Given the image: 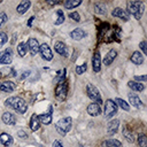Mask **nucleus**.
Wrapping results in <instances>:
<instances>
[{
    "mask_svg": "<svg viewBox=\"0 0 147 147\" xmlns=\"http://www.w3.org/2000/svg\"><path fill=\"white\" fill-rule=\"evenodd\" d=\"M5 105L7 107H11L16 113L18 114H24L28 110V103L25 102L24 99L20 96H10L6 100Z\"/></svg>",
    "mask_w": 147,
    "mask_h": 147,
    "instance_id": "f257e3e1",
    "label": "nucleus"
},
{
    "mask_svg": "<svg viewBox=\"0 0 147 147\" xmlns=\"http://www.w3.org/2000/svg\"><path fill=\"white\" fill-rule=\"evenodd\" d=\"M126 7H127V14H132L134 15L136 20H140L144 10H145V5L142 1H127L126 2Z\"/></svg>",
    "mask_w": 147,
    "mask_h": 147,
    "instance_id": "f03ea898",
    "label": "nucleus"
},
{
    "mask_svg": "<svg viewBox=\"0 0 147 147\" xmlns=\"http://www.w3.org/2000/svg\"><path fill=\"white\" fill-rule=\"evenodd\" d=\"M71 126H72V119H71V117L61 118L60 121H57L55 123V129H56V131L61 136H65L71 130Z\"/></svg>",
    "mask_w": 147,
    "mask_h": 147,
    "instance_id": "7ed1b4c3",
    "label": "nucleus"
},
{
    "mask_svg": "<svg viewBox=\"0 0 147 147\" xmlns=\"http://www.w3.org/2000/svg\"><path fill=\"white\" fill-rule=\"evenodd\" d=\"M86 94H87V96H88L92 101H94L95 103H98V105L102 103V99H101L100 92H99V90H98L93 84L88 83V84L86 85Z\"/></svg>",
    "mask_w": 147,
    "mask_h": 147,
    "instance_id": "20e7f679",
    "label": "nucleus"
},
{
    "mask_svg": "<svg viewBox=\"0 0 147 147\" xmlns=\"http://www.w3.org/2000/svg\"><path fill=\"white\" fill-rule=\"evenodd\" d=\"M67 92H68V87L64 80H59L56 87H55V98L59 101H64L67 98Z\"/></svg>",
    "mask_w": 147,
    "mask_h": 147,
    "instance_id": "39448f33",
    "label": "nucleus"
},
{
    "mask_svg": "<svg viewBox=\"0 0 147 147\" xmlns=\"http://www.w3.org/2000/svg\"><path fill=\"white\" fill-rule=\"evenodd\" d=\"M116 113H117V106L115 101L111 99H108L105 103V117L107 119H110Z\"/></svg>",
    "mask_w": 147,
    "mask_h": 147,
    "instance_id": "423d86ee",
    "label": "nucleus"
},
{
    "mask_svg": "<svg viewBox=\"0 0 147 147\" xmlns=\"http://www.w3.org/2000/svg\"><path fill=\"white\" fill-rule=\"evenodd\" d=\"M11 61H13V51L10 47L0 52V64H9Z\"/></svg>",
    "mask_w": 147,
    "mask_h": 147,
    "instance_id": "0eeeda50",
    "label": "nucleus"
},
{
    "mask_svg": "<svg viewBox=\"0 0 147 147\" xmlns=\"http://www.w3.org/2000/svg\"><path fill=\"white\" fill-rule=\"evenodd\" d=\"M39 46L40 45H39L38 40L34 39V38H30L26 42V47L29 48L32 56H34V55H37V53H39Z\"/></svg>",
    "mask_w": 147,
    "mask_h": 147,
    "instance_id": "6e6552de",
    "label": "nucleus"
},
{
    "mask_svg": "<svg viewBox=\"0 0 147 147\" xmlns=\"http://www.w3.org/2000/svg\"><path fill=\"white\" fill-rule=\"evenodd\" d=\"M39 53L41 54L42 59L46 60V61H51L53 59V54H52V51L49 48V46L47 44H42L39 46Z\"/></svg>",
    "mask_w": 147,
    "mask_h": 147,
    "instance_id": "1a4fd4ad",
    "label": "nucleus"
},
{
    "mask_svg": "<svg viewBox=\"0 0 147 147\" xmlns=\"http://www.w3.org/2000/svg\"><path fill=\"white\" fill-rule=\"evenodd\" d=\"M119 124H121L119 119H110L107 124V133L108 134H115L118 131Z\"/></svg>",
    "mask_w": 147,
    "mask_h": 147,
    "instance_id": "9d476101",
    "label": "nucleus"
},
{
    "mask_svg": "<svg viewBox=\"0 0 147 147\" xmlns=\"http://www.w3.org/2000/svg\"><path fill=\"white\" fill-rule=\"evenodd\" d=\"M87 114L88 115H91L92 117H95V116H99L100 114H101V107H100V105H98V103H95V102H92V103H90L88 106H87Z\"/></svg>",
    "mask_w": 147,
    "mask_h": 147,
    "instance_id": "9b49d317",
    "label": "nucleus"
},
{
    "mask_svg": "<svg viewBox=\"0 0 147 147\" xmlns=\"http://www.w3.org/2000/svg\"><path fill=\"white\" fill-rule=\"evenodd\" d=\"M111 15L115 16V17H118V18H122L123 21H129L130 20V15L126 13L125 9H122V8H115L113 11H111Z\"/></svg>",
    "mask_w": 147,
    "mask_h": 147,
    "instance_id": "f8f14e48",
    "label": "nucleus"
},
{
    "mask_svg": "<svg viewBox=\"0 0 147 147\" xmlns=\"http://www.w3.org/2000/svg\"><path fill=\"white\" fill-rule=\"evenodd\" d=\"M54 49H55V52L57 54H60L62 56H67L68 55V48H67L65 44L62 42V41H56L54 44Z\"/></svg>",
    "mask_w": 147,
    "mask_h": 147,
    "instance_id": "ddd939ff",
    "label": "nucleus"
},
{
    "mask_svg": "<svg viewBox=\"0 0 147 147\" xmlns=\"http://www.w3.org/2000/svg\"><path fill=\"white\" fill-rule=\"evenodd\" d=\"M92 67H93L94 72H99L101 70V56L99 52H95L92 57Z\"/></svg>",
    "mask_w": 147,
    "mask_h": 147,
    "instance_id": "4468645a",
    "label": "nucleus"
},
{
    "mask_svg": "<svg viewBox=\"0 0 147 147\" xmlns=\"http://www.w3.org/2000/svg\"><path fill=\"white\" fill-rule=\"evenodd\" d=\"M14 90H15V84L10 80H6L0 84V91L3 93H10L14 92Z\"/></svg>",
    "mask_w": 147,
    "mask_h": 147,
    "instance_id": "2eb2a0df",
    "label": "nucleus"
},
{
    "mask_svg": "<svg viewBox=\"0 0 147 147\" xmlns=\"http://www.w3.org/2000/svg\"><path fill=\"white\" fill-rule=\"evenodd\" d=\"M127 96H129L130 103H131L133 107H136V108H141V107H142V101L140 100V98H139L136 93H129Z\"/></svg>",
    "mask_w": 147,
    "mask_h": 147,
    "instance_id": "dca6fc26",
    "label": "nucleus"
},
{
    "mask_svg": "<svg viewBox=\"0 0 147 147\" xmlns=\"http://www.w3.org/2000/svg\"><path fill=\"white\" fill-rule=\"evenodd\" d=\"M1 119H2V122H3L6 125H14V124L16 123V118H15V116H14L11 113H9V111L3 113Z\"/></svg>",
    "mask_w": 147,
    "mask_h": 147,
    "instance_id": "f3484780",
    "label": "nucleus"
},
{
    "mask_svg": "<svg viewBox=\"0 0 147 147\" xmlns=\"http://www.w3.org/2000/svg\"><path fill=\"white\" fill-rule=\"evenodd\" d=\"M116 56H117V51H116V49H110V51L107 53V55L105 56V59H103V64H105V65L111 64V63L114 62V60L116 59Z\"/></svg>",
    "mask_w": 147,
    "mask_h": 147,
    "instance_id": "a211bd4d",
    "label": "nucleus"
},
{
    "mask_svg": "<svg viewBox=\"0 0 147 147\" xmlns=\"http://www.w3.org/2000/svg\"><path fill=\"white\" fill-rule=\"evenodd\" d=\"M70 37L72 39H75V40H80L84 37H86V32L83 29H80V28H76L75 30H72L70 32Z\"/></svg>",
    "mask_w": 147,
    "mask_h": 147,
    "instance_id": "6ab92c4d",
    "label": "nucleus"
},
{
    "mask_svg": "<svg viewBox=\"0 0 147 147\" xmlns=\"http://www.w3.org/2000/svg\"><path fill=\"white\" fill-rule=\"evenodd\" d=\"M38 119H39V122L42 123V124H46V125L51 124V122H52V106L49 107V111L46 113V114L39 115V116H38Z\"/></svg>",
    "mask_w": 147,
    "mask_h": 147,
    "instance_id": "aec40b11",
    "label": "nucleus"
},
{
    "mask_svg": "<svg viewBox=\"0 0 147 147\" xmlns=\"http://www.w3.org/2000/svg\"><path fill=\"white\" fill-rule=\"evenodd\" d=\"M40 122H39V119H38V116L36 115V114H32V116H31V118H30V129H31V131H38L39 129H40Z\"/></svg>",
    "mask_w": 147,
    "mask_h": 147,
    "instance_id": "412c9836",
    "label": "nucleus"
},
{
    "mask_svg": "<svg viewBox=\"0 0 147 147\" xmlns=\"http://www.w3.org/2000/svg\"><path fill=\"white\" fill-rule=\"evenodd\" d=\"M13 142H14V140H13V137H11L10 134L5 133V132L0 134V144H1V145L8 147V146H10Z\"/></svg>",
    "mask_w": 147,
    "mask_h": 147,
    "instance_id": "4be33fe9",
    "label": "nucleus"
},
{
    "mask_svg": "<svg viewBox=\"0 0 147 147\" xmlns=\"http://www.w3.org/2000/svg\"><path fill=\"white\" fill-rule=\"evenodd\" d=\"M131 62L132 63H134V64H137V65H140V64H142V62H144V55L140 53V52H138V51H136V52H133V54L131 55Z\"/></svg>",
    "mask_w": 147,
    "mask_h": 147,
    "instance_id": "5701e85b",
    "label": "nucleus"
},
{
    "mask_svg": "<svg viewBox=\"0 0 147 147\" xmlns=\"http://www.w3.org/2000/svg\"><path fill=\"white\" fill-rule=\"evenodd\" d=\"M30 6H31V2H30L29 0L21 1V2L18 3V6L16 7V11H17L18 14H24V13L30 8Z\"/></svg>",
    "mask_w": 147,
    "mask_h": 147,
    "instance_id": "b1692460",
    "label": "nucleus"
},
{
    "mask_svg": "<svg viewBox=\"0 0 147 147\" xmlns=\"http://www.w3.org/2000/svg\"><path fill=\"white\" fill-rule=\"evenodd\" d=\"M101 147H123L122 142L116 139H107L101 144Z\"/></svg>",
    "mask_w": 147,
    "mask_h": 147,
    "instance_id": "393cba45",
    "label": "nucleus"
},
{
    "mask_svg": "<svg viewBox=\"0 0 147 147\" xmlns=\"http://www.w3.org/2000/svg\"><path fill=\"white\" fill-rule=\"evenodd\" d=\"M94 11L98 15L105 16V15H107V7H106V5L103 2H96L94 5Z\"/></svg>",
    "mask_w": 147,
    "mask_h": 147,
    "instance_id": "a878e982",
    "label": "nucleus"
},
{
    "mask_svg": "<svg viewBox=\"0 0 147 147\" xmlns=\"http://www.w3.org/2000/svg\"><path fill=\"white\" fill-rule=\"evenodd\" d=\"M127 85H129V87H130L132 91H134V92H142V91H144V88H145L144 84L138 83V82H134V80L129 82V83H127Z\"/></svg>",
    "mask_w": 147,
    "mask_h": 147,
    "instance_id": "bb28decb",
    "label": "nucleus"
},
{
    "mask_svg": "<svg viewBox=\"0 0 147 147\" xmlns=\"http://www.w3.org/2000/svg\"><path fill=\"white\" fill-rule=\"evenodd\" d=\"M115 103H116V106H118L119 108H122V109L125 110V111H129V110H130V105H129L125 100H123V99H121V98H117V99L115 100Z\"/></svg>",
    "mask_w": 147,
    "mask_h": 147,
    "instance_id": "cd10ccee",
    "label": "nucleus"
},
{
    "mask_svg": "<svg viewBox=\"0 0 147 147\" xmlns=\"http://www.w3.org/2000/svg\"><path fill=\"white\" fill-rule=\"evenodd\" d=\"M80 3H82L80 0H68L64 2V8L65 9H74L77 6H79Z\"/></svg>",
    "mask_w": 147,
    "mask_h": 147,
    "instance_id": "c85d7f7f",
    "label": "nucleus"
},
{
    "mask_svg": "<svg viewBox=\"0 0 147 147\" xmlns=\"http://www.w3.org/2000/svg\"><path fill=\"white\" fill-rule=\"evenodd\" d=\"M16 48H17V53H18V55H20L21 57H24L25 54H26V51H28L26 44H25V42H20V44L17 45Z\"/></svg>",
    "mask_w": 147,
    "mask_h": 147,
    "instance_id": "c756f323",
    "label": "nucleus"
},
{
    "mask_svg": "<svg viewBox=\"0 0 147 147\" xmlns=\"http://www.w3.org/2000/svg\"><path fill=\"white\" fill-rule=\"evenodd\" d=\"M123 136H124V138L129 141V142H133L134 141V136H133V133L127 129V127H124L123 129Z\"/></svg>",
    "mask_w": 147,
    "mask_h": 147,
    "instance_id": "7c9ffc66",
    "label": "nucleus"
},
{
    "mask_svg": "<svg viewBox=\"0 0 147 147\" xmlns=\"http://www.w3.org/2000/svg\"><path fill=\"white\" fill-rule=\"evenodd\" d=\"M56 15H57V17H56V20H55V24H56V25H60V24H62V23L64 22V14H63V11H62L61 9H57Z\"/></svg>",
    "mask_w": 147,
    "mask_h": 147,
    "instance_id": "2f4dec72",
    "label": "nucleus"
},
{
    "mask_svg": "<svg viewBox=\"0 0 147 147\" xmlns=\"http://www.w3.org/2000/svg\"><path fill=\"white\" fill-rule=\"evenodd\" d=\"M138 145L140 147H147V138L145 134H140L138 137Z\"/></svg>",
    "mask_w": 147,
    "mask_h": 147,
    "instance_id": "473e14b6",
    "label": "nucleus"
},
{
    "mask_svg": "<svg viewBox=\"0 0 147 147\" xmlns=\"http://www.w3.org/2000/svg\"><path fill=\"white\" fill-rule=\"evenodd\" d=\"M86 69H87V65H86V64L77 65V67H76V74H77V75H82V74H84V72L86 71Z\"/></svg>",
    "mask_w": 147,
    "mask_h": 147,
    "instance_id": "72a5a7b5",
    "label": "nucleus"
},
{
    "mask_svg": "<svg viewBox=\"0 0 147 147\" xmlns=\"http://www.w3.org/2000/svg\"><path fill=\"white\" fill-rule=\"evenodd\" d=\"M8 40V37H7V33L6 32H0V47L3 46Z\"/></svg>",
    "mask_w": 147,
    "mask_h": 147,
    "instance_id": "f704fd0d",
    "label": "nucleus"
},
{
    "mask_svg": "<svg viewBox=\"0 0 147 147\" xmlns=\"http://www.w3.org/2000/svg\"><path fill=\"white\" fill-rule=\"evenodd\" d=\"M69 17H70L71 20H74L75 22H79V21H80V16H79V14H78L77 11H71V13L69 14Z\"/></svg>",
    "mask_w": 147,
    "mask_h": 147,
    "instance_id": "c9c22d12",
    "label": "nucleus"
},
{
    "mask_svg": "<svg viewBox=\"0 0 147 147\" xmlns=\"http://www.w3.org/2000/svg\"><path fill=\"white\" fill-rule=\"evenodd\" d=\"M7 20H8V17H7V15H6V13H0V28L2 26V24L3 23H6L7 22Z\"/></svg>",
    "mask_w": 147,
    "mask_h": 147,
    "instance_id": "e433bc0d",
    "label": "nucleus"
},
{
    "mask_svg": "<svg viewBox=\"0 0 147 147\" xmlns=\"http://www.w3.org/2000/svg\"><path fill=\"white\" fill-rule=\"evenodd\" d=\"M147 42L145 41V40H142V41H140V44H139V47L141 48V51H142V53L146 55L147 54Z\"/></svg>",
    "mask_w": 147,
    "mask_h": 147,
    "instance_id": "4c0bfd02",
    "label": "nucleus"
},
{
    "mask_svg": "<svg viewBox=\"0 0 147 147\" xmlns=\"http://www.w3.org/2000/svg\"><path fill=\"white\" fill-rule=\"evenodd\" d=\"M17 136H18L20 138H22V139H26V138H28V134H26L24 131H22V130H20V131L17 132Z\"/></svg>",
    "mask_w": 147,
    "mask_h": 147,
    "instance_id": "58836bf2",
    "label": "nucleus"
},
{
    "mask_svg": "<svg viewBox=\"0 0 147 147\" xmlns=\"http://www.w3.org/2000/svg\"><path fill=\"white\" fill-rule=\"evenodd\" d=\"M134 80L137 82H145L146 80V76L142 75V76H134Z\"/></svg>",
    "mask_w": 147,
    "mask_h": 147,
    "instance_id": "ea45409f",
    "label": "nucleus"
},
{
    "mask_svg": "<svg viewBox=\"0 0 147 147\" xmlns=\"http://www.w3.org/2000/svg\"><path fill=\"white\" fill-rule=\"evenodd\" d=\"M52 147H63V146H62V144H61L59 140H55V141L52 144Z\"/></svg>",
    "mask_w": 147,
    "mask_h": 147,
    "instance_id": "a19ab883",
    "label": "nucleus"
},
{
    "mask_svg": "<svg viewBox=\"0 0 147 147\" xmlns=\"http://www.w3.org/2000/svg\"><path fill=\"white\" fill-rule=\"evenodd\" d=\"M34 20V17L32 16V17H30V20H29V22H28V26H31L32 25V21Z\"/></svg>",
    "mask_w": 147,
    "mask_h": 147,
    "instance_id": "79ce46f5",
    "label": "nucleus"
},
{
    "mask_svg": "<svg viewBox=\"0 0 147 147\" xmlns=\"http://www.w3.org/2000/svg\"><path fill=\"white\" fill-rule=\"evenodd\" d=\"M60 1H47L48 5H55V3H59Z\"/></svg>",
    "mask_w": 147,
    "mask_h": 147,
    "instance_id": "37998d69",
    "label": "nucleus"
},
{
    "mask_svg": "<svg viewBox=\"0 0 147 147\" xmlns=\"http://www.w3.org/2000/svg\"><path fill=\"white\" fill-rule=\"evenodd\" d=\"M0 3H1V1H0Z\"/></svg>",
    "mask_w": 147,
    "mask_h": 147,
    "instance_id": "c03bdc74",
    "label": "nucleus"
},
{
    "mask_svg": "<svg viewBox=\"0 0 147 147\" xmlns=\"http://www.w3.org/2000/svg\"><path fill=\"white\" fill-rule=\"evenodd\" d=\"M0 77H1V75H0Z\"/></svg>",
    "mask_w": 147,
    "mask_h": 147,
    "instance_id": "a18cd8bd",
    "label": "nucleus"
}]
</instances>
